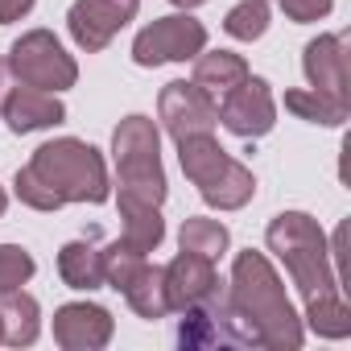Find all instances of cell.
Returning a JSON list of instances; mask_svg holds the SVG:
<instances>
[{"mask_svg": "<svg viewBox=\"0 0 351 351\" xmlns=\"http://www.w3.org/2000/svg\"><path fill=\"white\" fill-rule=\"evenodd\" d=\"M165 269V298H169V310H186V306H199L207 298H215L223 289L219 273H215V261L199 256V252H178Z\"/></svg>", "mask_w": 351, "mask_h": 351, "instance_id": "7c38bea8", "label": "cell"}, {"mask_svg": "<svg viewBox=\"0 0 351 351\" xmlns=\"http://www.w3.org/2000/svg\"><path fill=\"white\" fill-rule=\"evenodd\" d=\"M335 0H281V13L293 21V25H314L322 17H330Z\"/></svg>", "mask_w": 351, "mask_h": 351, "instance_id": "4316f807", "label": "cell"}, {"mask_svg": "<svg viewBox=\"0 0 351 351\" xmlns=\"http://www.w3.org/2000/svg\"><path fill=\"white\" fill-rule=\"evenodd\" d=\"M116 335L112 310L99 302H66L54 310V343L62 351H99Z\"/></svg>", "mask_w": 351, "mask_h": 351, "instance_id": "30bf717a", "label": "cell"}, {"mask_svg": "<svg viewBox=\"0 0 351 351\" xmlns=\"http://www.w3.org/2000/svg\"><path fill=\"white\" fill-rule=\"evenodd\" d=\"M207 50V25L191 13H169L149 21L132 38V62L153 71L165 62H195V54Z\"/></svg>", "mask_w": 351, "mask_h": 351, "instance_id": "8992f818", "label": "cell"}, {"mask_svg": "<svg viewBox=\"0 0 351 351\" xmlns=\"http://www.w3.org/2000/svg\"><path fill=\"white\" fill-rule=\"evenodd\" d=\"M116 207H120V240L124 244H132L136 252H153V248H161V240H165V219H161V207H153V203H141V199H116Z\"/></svg>", "mask_w": 351, "mask_h": 351, "instance_id": "9a60e30c", "label": "cell"}, {"mask_svg": "<svg viewBox=\"0 0 351 351\" xmlns=\"http://www.w3.org/2000/svg\"><path fill=\"white\" fill-rule=\"evenodd\" d=\"M5 124L9 132L25 136V132H42V128H54L66 120V104L54 95V91H38V87H25V83H13L9 99H5Z\"/></svg>", "mask_w": 351, "mask_h": 351, "instance_id": "4fadbf2b", "label": "cell"}, {"mask_svg": "<svg viewBox=\"0 0 351 351\" xmlns=\"http://www.w3.org/2000/svg\"><path fill=\"white\" fill-rule=\"evenodd\" d=\"M215 104H219V124L240 141H261L277 124V99H273L269 79H261V75H248L244 83L223 91Z\"/></svg>", "mask_w": 351, "mask_h": 351, "instance_id": "52a82bcc", "label": "cell"}, {"mask_svg": "<svg viewBox=\"0 0 351 351\" xmlns=\"http://www.w3.org/2000/svg\"><path fill=\"white\" fill-rule=\"evenodd\" d=\"M285 112H293L298 120L306 124H322V128H343L347 116H351V104H339L314 87H302V91H285Z\"/></svg>", "mask_w": 351, "mask_h": 351, "instance_id": "7402d4cb", "label": "cell"}, {"mask_svg": "<svg viewBox=\"0 0 351 351\" xmlns=\"http://www.w3.org/2000/svg\"><path fill=\"white\" fill-rule=\"evenodd\" d=\"M13 71H9V58H0V112H5V99H9V91H13Z\"/></svg>", "mask_w": 351, "mask_h": 351, "instance_id": "f1b7e54d", "label": "cell"}, {"mask_svg": "<svg viewBox=\"0 0 351 351\" xmlns=\"http://www.w3.org/2000/svg\"><path fill=\"white\" fill-rule=\"evenodd\" d=\"M99 261H104V285L108 289H124L132 277H136V269L149 261L145 252H136L132 244H124V240H112L108 248H99Z\"/></svg>", "mask_w": 351, "mask_h": 351, "instance_id": "d4e9b609", "label": "cell"}, {"mask_svg": "<svg viewBox=\"0 0 351 351\" xmlns=\"http://www.w3.org/2000/svg\"><path fill=\"white\" fill-rule=\"evenodd\" d=\"M124 293V302L132 306V314L136 318H145V322H157V318H165V314H173L169 310V298H165V269L161 265H141L136 269V277L120 289Z\"/></svg>", "mask_w": 351, "mask_h": 351, "instance_id": "d6986e66", "label": "cell"}, {"mask_svg": "<svg viewBox=\"0 0 351 351\" xmlns=\"http://www.w3.org/2000/svg\"><path fill=\"white\" fill-rule=\"evenodd\" d=\"M252 71H248V62L240 58V54H232V50H203V54H195V83L207 91V95H223V91H232L236 83H244Z\"/></svg>", "mask_w": 351, "mask_h": 351, "instance_id": "ffe728a7", "label": "cell"}, {"mask_svg": "<svg viewBox=\"0 0 351 351\" xmlns=\"http://www.w3.org/2000/svg\"><path fill=\"white\" fill-rule=\"evenodd\" d=\"M269 21H273L269 0H240L223 17V34L236 38V42H261L269 34Z\"/></svg>", "mask_w": 351, "mask_h": 351, "instance_id": "cb8c5ba5", "label": "cell"}, {"mask_svg": "<svg viewBox=\"0 0 351 351\" xmlns=\"http://www.w3.org/2000/svg\"><path fill=\"white\" fill-rule=\"evenodd\" d=\"M112 161H116V186L124 199H141L161 207L169 195L165 165H161V128L153 116H124L112 128Z\"/></svg>", "mask_w": 351, "mask_h": 351, "instance_id": "277c9868", "label": "cell"}, {"mask_svg": "<svg viewBox=\"0 0 351 351\" xmlns=\"http://www.w3.org/2000/svg\"><path fill=\"white\" fill-rule=\"evenodd\" d=\"M265 244L269 252L285 265L289 281L298 285L302 298H318L330 289H343L330 265V248H326V232L318 228L314 215L306 211H281L269 219L265 228Z\"/></svg>", "mask_w": 351, "mask_h": 351, "instance_id": "3957f363", "label": "cell"}, {"mask_svg": "<svg viewBox=\"0 0 351 351\" xmlns=\"http://www.w3.org/2000/svg\"><path fill=\"white\" fill-rule=\"evenodd\" d=\"M0 326H5V343L9 347H29L42 335V306L34 293L25 289H9L0 293Z\"/></svg>", "mask_w": 351, "mask_h": 351, "instance_id": "2e32d148", "label": "cell"}, {"mask_svg": "<svg viewBox=\"0 0 351 351\" xmlns=\"http://www.w3.org/2000/svg\"><path fill=\"white\" fill-rule=\"evenodd\" d=\"M58 277L66 289H79V293L104 289V261H99V248L91 244V236L58 248Z\"/></svg>", "mask_w": 351, "mask_h": 351, "instance_id": "e0dca14e", "label": "cell"}, {"mask_svg": "<svg viewBox=\"0 0 351 351\" xmlns=\"http://www.w3.org/2000/svg\"><path fill=\"white\" fill-rule=\"evenodd\" d=\"M169 5H178L182 13H191V9H199V5H207V0H169Z\"/></svg>", "mask_w": 351, "mask_h": 351, "instance_id": "f546056e", "label": "cell"}, {"mask_svg": "<svg viewBox=\"0 0 351 351\" xmlns=\"http://www.w3.org/2000/svg\"><path fill=\"white\" fill-rule=\"evenodd\" d=\"M178 248H182V252H199V256H207V261H219V256L232 248V232H228V223H219V219L191 215V219H182V228H178Z\"/></svg>", "mask_w": 351, "mask_h": 351, "instance_id": "603a6c76", "label": "cell"}, {"mask_svg": "<svg viewBox=\"0 0 351 351\" xmlns=\"http://www.w3.org/2000/svg\"><path fill=\"white\" fill-rule=\"evenodd\" d=\"M34 9H38V0H0V25L25 21V17H29Z\"/></svg>", "mask_w": 351, "mask_h": 351, "instance_id": "83f0119b", "label": "cell"}, {"mask_svg": "<svg viewBox=\"0 0 351 351\" xmlns=\"http://www.w3.org/2000/svg\"><path fill=\"white\" fill-rule=\"evenodd\" d=\"M178 145V165H182V173L195 182V186H207L215 173L228 165V149L215 141V132H199V136H182V141H173Z\"/></svg>", "mask_w": 351, "mask_h": 351, "instance_id": "ac0fdd59", "label": "cell"}, {"mask_svg": "<svg viewBox=\"0 0 351 351\" xmlns=\"http://www.w3.org/2000/svg\"><path fill=\"white\" fill-rule=\"evenodd\" d=\"M5 211H9V191L0 186V215H5Z\"/></svg>", "mask_w": 351, "mask_h": 351, "instance_id": "4dcf8cb0", "label": "cell"}, {"mask_svg": "<svg viewBox=\"0 0 351 351\" xmlns=\"http://www.w3.org/2000/svg\"><path fill=\"white\" fill-rule=\"evenodd\" d=\"M136 13H141V0H75L66 13V29L83 54H99Z\"/></svg>", "mask_w": 351, "mask_h": 351, "instance_id": "9c48e42d", "label": "cell"}, {"mask_svg": "<svg viewBox=\"0 0 351 351\" xmlns=\"http://www.w3.org/2000/svg\"><path fill=\"white\" fill-rule=\"evenodd\" d=\"M318 339H347L351 335V310L343 302V289H330V293H318V298H306V314H302Z\"/></svg>", "mask_w": 351, "mask_h": 351, "instance_id": "44dd1931", "label": "cell"}, {"mask_svg": "<svg viewBox=\"0 0 351 351\" xmlns=\"http://www.w3.org/2000/svg\"><path fill=\"white\" fill-rule=\"evenodd\" d=\"M302 71L306 83L339 104H351V87H347V38L343 34H318L314 42H306L302 50Z\"/></svg>", "mask_w": 351, "mask_h": 351, "instance_id": "8fae6325", "label": "cell"}, {"mask_svg": "<svg viewBox=\"0 0 351 351\" xmlns=\"http://www.w3.org/2000/svg\"><path fill=\"white\" fill-rule=\"evenodd\" d=\"M157 120L161 128L173 136V141H182V136H199V132H215L219 124V104L215 95H207L195 79H173L161 87L157 95Z\"/></svg>", "mask_w": 351, "mask_h": 351, "instance_id": "ba28073f", "label": "cell"}, {"mask_svg": "<svg viewBox=\"0 0 351 351\" xmlns=\"http://www.w3.org/2000/svg\"><path fill=\"white\" fill-rule=\"evenodd\" d=\"M9 71L17 83L38 87V91H66L79 83V62L66 54V46L50 29H29L9 46Z\"/></svg>", "mask_w": 351, "mask_h": 351, "instance_id": "5b68a950", "label": "cell"}, {"mask_svg": "<svg viewBox=\"0 0 351 351\" xmlns=\"http://www.w3.org/2000/svg\"><path fill=\"white\" fill-rule=\"evenodd\" d=\"M199 195H203V203L215 207V211H240V207H248L252 195H256V173H252L244 161L228 157V165L215 173L207 186H199Z\"/></svg>", "mask_w": 351, "mask_h": 351, "instance_id": "5bb4252c", "label": "cell"}, {"mask_svg": "<svg viewBox=\"0 0 351 351\" xmlns=\"http://www.w3.org/2000/svg\"><path fill=\"white\" fill-rule=\"evenodd\" d=\"M25 169L46 186V195L54 199L58 211L66 203H91V207H99V203L112 199V178H108L104 153L95 145L79 141V136H54V141L38 145Z\"/></svg>", "mask_w": 351, "mask_h": 351, "instance_id": "7a4b0ae2", "label": "cell"}, {"mask_svg": "<svg viewBox=\"0 0 351 351\" xmlns=\"http://www.w3.org/2000/svg\"><path fill=\"white\" fill-rule=\"evenodd\" d=\"M34 273H38V261L29 256V248H21V244H0V293L29 285Z\"/></svg>", "mask_w": 351, "mask_h": 351, "instance_id": "484cf974", "label": "cell"}, {"mask_svg": "<svg viewBox=\"0 0 351 351\" xmlns=\"http://www.w3.org/2000/svg\"><path fill=\"white\" fill-rule=\"evenodd\" d=\"M219 330L232 343L269 347V351H298L306 339L302 314L293 310L273 261L256 248L236 252L232 277L223 281L219 298Z\"/></svg>", "mask_w": 351, "mask_h": 351, "instance_id": "6da1fadb", "label": "cell"}, {"mask_svg": "<svg viewBox=\"0 0 351 351\" xmlns=\"http://www.w3.org/2000/svg\"><path fill=\"white\" fill-rule=\"evenodd\" d=\"M0 343H5V326H0Z\"/></svg>", "mask_w": 351, "mask_h": 351, "instance_id": "1f68e13d", "label": "cell"}]
</instances>
